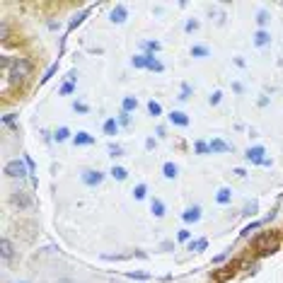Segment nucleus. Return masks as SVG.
I'll return each mask as SVG.
<instances>
[{"label": "nucleus", "instance_id": "2", "mask_svg": "<svg viewBox=\"0 0 283 283\" xmlns=\"http://www.w3.org/2000/svg\"><path fill=\"white\" fill-rule=\"evenodd\" d=\"M32 75V63H29L27 58H15L13 68H10V73L5 75V82L10 80L13 85H20V82H25Z\"/></svg>", "mask_w": 283, "mask_h": 283}, {"label": "nucleus", "instance_id": "39", "mask_svg": "<svg viewBox=\"0 0 283 283\" xmlns=\"http://www.w3.org/2000/svg\"><path fill=\"white\" fill-rule=\"evenodd\" d=\"M146 49H150V51H158V49H160V44H158V41H148V44H146Z\"/></svg>", "mask_w": 283, "mask_h": 283}, {"label": "nucleus", "instance_id": "7", "mask_svg": "<svg viewBox=\"0 0 283 283\" xmlns=\"http://www.w3.org/2000/svg\"><path fill=\"white\" fill-rule=\"evenodd\" d=\"M10 201L17 206V208H22V211H27V208H32V199H29L25 191H15L13 196H10Z\"/></svg>", "mask_w": 283, "mask_h": 283}, {"label": "nucleus", "instance_id": "5", "mask_svg": "<svg viewBox=\"0 0 283 283\" xmlns=\"http://www.w3.org/2000/svg\"><path fill=\"white\" fill-rule=\"evenodd\" d=\"M264 153H266L264 146H252V148L244 153V158H247L249 162H256V165H264V167H266V165H271V160L264 155Z\"/></svg>", "mask_w": 283, "mask_h": 283}, {"label": "nucleus", "instance_id": "43", "mask_svg": "<svg viewBox=\"0 0 283 283\" xmlns=\"http://www.w3.org/2000/svg\"><path fill=\"white\" fill-rule=\"evenodd\" d=\"M128 121H131V116H128V114H121V119H119V123H123V126H128Z\"/></svg>", "mask_w": 283, "mask_h": 283}, {"label": "nucleus", "instance_id": "35", "mask_svg": "<svg viewBox=\"0 0 283 283\" xmlns=\"http://www.w3.org/2000/svg\"><path fill=\"white\" fill-rule=\"evenodd\" d=\"M184 29H187V32H196V29H199V22H196V20H189L187 25H184Z\"/></svg>", "mask_w": 283, "mask_h": 283}, {"label": "nucleus", "instance_id": "13", "mask_svg": "<svg viewBox=\"0 0 283 283\" xmlns=\"http://www.w3.org/2000/svg\"><path fill=\"white\" fill-rule=\"evenodd\" d=\"M208 146H211V153H230L232 150V146L225 140H211Z\"/></svg>", "mask_w": 283, "mask_h": 283}, {"label": "nucleus", "instance_id": "4", "mask_svg": "<svg viewBox=\"0 0 283 283\" xmlns=\"http://www.w3.org/2000/svg\"><path fill=\"white\" fill-rule=\"evenodd\" d=\"M5 175H8V177H17V179H25V177L29 175L27 162H22V160H10L8 165H5Z\"/></svg>", "mask_w": 283, "mask_h": 283}, {"label": "nucleus", "instance_id": "18", "mask_svg": "<svg viewBox=\"0 0 283 283\" xmlns=\"http://www.w3.org/2000/svg\"><path fill=\"white\" fill-rule=\"evenodd\" d=\"M150 211H153V216H155V218L165 216V206H162V201H158V199H153V203H150Z\"/></svg>", "mask_w": 283, "mask_h": 283}, {"label": "nucleus", "instance_id": "3", "mask_svg": "<svg viewBox=\"0 0 283 283\" xmlns=\"http://www.w3.org/2000/svg\"><path fill=\"white\" fill-rule=\"evenodd\" d=\"M242 261H232V264H225V266H220V269L213 271V281L216 283H225L230 281L235 273H237V266H240Z\"/></svg>", "mask_w": 283, "mask_h": 283}, {"label": "nucleus", "instance_id": "36", "mask_svg": "<svg viewBox=\"0 0 283 283\" xmlns=\"http://www.w3.org/2000/svg\"><path fill=\"white\" fill-rule=\"evenodd\" d=\"M189 94H191V87L184 82V85H182V94H179V99H189Z\"/></svg>", "mask_w": 283, "mask_h": 283}, {"label": "nucleus", "instance_id": "25", "mask_svg": "<svg viewBox=\"0 0 283 283\" xmlns=\"http://www.w3.org/2000/svg\"><path fill=\"white\" fill-rule=\"evenodd\" d=\"M191 56L203 58V56H208V49H206V46H191Z\"/></svg>", "mask_w": 283, "mask_h": 283}, {"label": "nucleus", "instance_id": "19", "mask_svg": "<svg viewBox=\"0 0 283 283\" xmlns=\"http://www.w3.org/2000/svg\"><path fill=\"white\" fill-rule=\"evenodd\" d=\"M162 175L167 177V179H175V177H177V165H172V162H165V165H162Z\"/></svg>", "mask_w": 283, "mask_h": 283}, {"label": "nucleus", "instance_id": "37", "mask_svg": "<svg viewBox=\"0 0 283 283\" xmlns=\"http://www.w3.org/2000/svg\"><path fill=\"white\" fill-rule=\"evenodd\" d=\"M75 111H80V114H87V104H82V102H75Z\"/></svg>", "mask_w": 283, "mask_h": 283}, {"label": "nucleus", "instance_id": "1", "mask_svg": "<svg viewBox=\"0 0 283 283\" xmlns=\"http://www.w3.org/2000/svg\"><path fill=\"white\" fill-rule=\"evenodd\" d=\"M278 247H281V242H278V235L276 232H261L254 242H252V249H254L256 256H269L273 252H278Z\"/></svg>", "mask_w": 283, "mask_h": 283}, {"label": "nucleus", "instance_id": "9", "mask_svg": "<svg viewBox=\"0 0 283 283\" xmlns=\"http://www.w3.org/2000/svg\"><path fill=\"white\" fill-rule=\"evenodd\" d=\"M0 254H3L5 261H10L13 254H15V247H13V242H10L8 237H3V240H0Z\"/></svg>", "mask_w": 283, "mask_h": 283}, {"label": "nucleus", "instance_id": "32", "mask_svg": "<svg viewBox=\"0 0 283 283\" xmlns=\"http://www.w3.org/2000/svg\"><path fill=\"white\" fill-rule=\"evenodd\" d=\"M256 22H259V25H261V27H264V25H266V22H269V13H264V10H261V13L256 15Z\"/></svg>", "mask_w": 283, "mask_h": 283}, {"label": "nucleus", "instance_id": "49", "mask_svg": "<svg viewBox=\"0 0 283 283\" xmlns=\"http://www.w3.org/2000/svg\"><path fill=\"white\" fill-rule=\"evenodd\" d=\"M20 283H25V281H20Z\"/></svg>", "mask_w": 283, "mask_h": 283}, {"label": "nucleus", "instance_id": "45", "mask_svg": "<svg viewBox=\"0 0 283 283\" xmlns=\"http://www.w3.org/2000/svg\"><path fill=\"white\" fill-rule=\"evenodd\" d=\"M15 121V116L13 114H8V116H3V123H13Z\"/></svg>", "mask_w": 283, "mask_h": 283}, {"label": "nucleus", "instance_id": "48", "mask_svg": "<svg viewBox=\"0 0 283 283\" xmlns=\"http://www.w3.org/2000/svg\"><path fill=\"white\" fill-rule=\"evenodd\" d=\"M56 283H73L70 278H61V281H56Z\"/></svg>", "mask_w": 283, "mask_h": 283}, {"label": "nucleus", "instance_id": "15", "mask_svg": "<svg viewBox=\"0 0 283 283\" xmlns=\"http://www.w3.org/2000/svg\"><path fill=\"white\" fill-rule=\"evenodd\" d=\"M87 15H90V10H82L80 15H75V17L70 20V25H68V34H70V32H73L75 27H80V25H82V20H85Z\"/></svg>", "mask_w": 283, "mask_h": 283}, {"label": "nucleus", "instance_id": "21", "mask_svg": "<svg viewBox=\"0 0 283 283\" xmlns=\"http://www.w3.org/2000/svg\"><path fill=\"white\" fill-rule=\"evenodd\" d=\"M135 107H138L135 97H126V99H123V114H131V111H133Z\"/></svg>", "mask_w": 283, "mask_h": 283}, {"label": "nucleus", "instance_id": "27", "mask_svg": "<svg viewBox=\"0 0 283 283\" xmlns=\"http://www.w3.org/2000/svg\"><path fill=\"white\" fill-rule=\"evenodd\" d=\"M194 148H196V153H199V155H206V153H211V146H208V143H203V140H199V143H196Z\"/></svg>", "mask_w": 283, "mask_h": 283}, {"label": "nucleus", "instance_id": "14", "mask_svg": "<svg viewBox=\"0 0 283 283\" xmlns=\"http://www.w3.org/2000/svg\"><path fill=\"white\" fill-rule=\"evenodd\" d=\"M73 140H75V146H92V143H94V138L90 133H85V131L75 133V138H73Z\"/></svg>", "mask_w": 283, "mask_h": 283}, {"label": "nucleus", "instance_id": "17", "mask_svg": "<svg viewBox=\"0 0 283 283\" xmlns=\"http://www.w3.org/2000/svg\"><path fill=\"white\" fill-rule=\"evenodd\" d=\"M230 199H232V191H230V189H220V191L216 194V201L220 203V206L230 203Z\"/></svg>", "mask_w": 283, "mask_h": 283}, {"label": "nucleus", "instance_id": "26", "mask_svg": "<svg viewBox=\"0 0 283 283\" xmlns=\"http://www.w3.org/2000/svg\"><path fill=\"white\" fill-rule=\"evenodd\" d=\"M0 39L3 41L10 39V27H8V22H0Z\"/></svg>", "mask_w": 283, "mask_h": 283}, {"label": "nucleus", "instance_id": "11", "mask_svg": "<svg viewBox=\"0 0 283 283\" xmlns=\"http://www.w3.org/2000/svg\"><path fill=\"white\" fill-rule=\"evenodd\" d=\"M146 68L155 70V73H162V70H165V66H162V63L153 54H146Z\"/></svg>", "mask_w": 283, "mask_h": 283}, {"label": "nucleus", "instance_id": "46", "mask_svg": "<svg viewBox=\"0 0 283 283\" xmlns=\"http://www.w3.org/2000/svg\"><path fill=\"white\" fill-rule=\"evenodd\" d=\"M146 148H148V150L155 148V140H153V138H148V140H146Z\"/></svg>", "mask_w": 283, "mask_h": 283}, {"label": "nucleus", "instance_id": "34", "mask_svg": "<svg viewBox=\"0 0 283 283\" xmlns=\"http://www.w3.org/2000/svg\"><path fill=\"white\" fill-rule=\"evenodd\" d=\"M73 90H75V82H66V85L61 87V94H70Z\"/></svg>", "mask_w": 283, "mask_h": 283}, {"label": "nucleus", "instance_id": "20", "mask_svg": "<svg viewBox=\"0 0 283 283\" xmlns=\"http://www.w3.org/2000/svg\"><path fill=\"white\" fill-rule=\"evenodd\" d=\"M116 131H119V121H114V119H107V121H104V133H107V135H114Z\"/></svg>", "mask_w": 283, "mask_h": 283}, {"label": "nucleus", "instance_id": "8", "mask_svg": "<svg viewBox=\"0 0 283 283\" xmlns=\"http://www.w3.org/2000/svg\"><path fill=\"white\" fill-rule=\"evenodd\" d=\"M126 17H128V13H126V8H123V5H116V8L109 13V20H111V22H116V25L126 22Z\"/></svg>", "mask_w": 283, "mask_h": 283}, {"label": "nucleus", "instance_id": "6", "mask_svg": "<svg viewBox=\"0 0 283 283\" xmlns=\"http://www.w3.org/2000/svg\"><path fill=\"white\" fill-rule=\"evenodd\" d=\"M102 179H104V175L97 172V170H85V172H82V182H85L87 187H97V184H102Z\"/></svg>", "mask_w": 283, "mask_h": 283}, {"label": "nucleus", "instance_id": "41", "mask_svg": "<svg viewBox=\"0 0 283 283\" xmlns=\"http://www.w3.org/2000/svg\"><path fill=\"white\" fill-rule=\"evenodd\" d=\"M220 97H223V92H213V94H211V104H218V102H220Z\"/></svg>", "mask_w": 283, "mask_h": 283}, {"label": "nucleus", "instance_id": "22", "mask_svg": "<svg viewBox=\"0 0 283 283\" xmlns=\"http://www.w3.org/2000/svg\"><path fill=\"white\" fill-rule=\"evenodd\" d=\"M206 247H208V240H203V237L196 242H189V249H194V252H203Z\"/></svg>", "mask_w": 283, "mask_h": 283}, {"label": "nucleus", "instance_id": "40", "mask_svg": "<svg viewBox=\"0 0 283 283\" xmlns=\"http://www.w3.org/2000/svg\"><path fill=\"white\" fill-rule=\"evenodd\" d=\"M256 211V203H249V206H247V208H244V216H252V213H254Z\"/></svg>", "mask_w": 283, "mask_h": 283}, {"label": "nucleus", "instance_id": "33", "mask_svg": "<svg viewBox=\"0 0 283 283\" xmlns=\"http://www.w3.org/2000/svg\"><path fill=\"white\" fill-rule=\"evenodd\" d=\"M133 66L135 68H146V56H133Z\"/></svg>", "mask_w": 283, "mask_h": 283}, {"label": "nucleus", "instance_id": "12", "mask_svg": "<svg viewBox=\"0 0 283 283\" xmlns=\"http://www.w3.org/2000/svg\"><path fill=\"white\" fill-rule=\"evenodd\" d=\"M170 121L175 123V126H182V128H184V126H189V116L182 114V111H172V114H170Z\"/></svg>", "mask_w": 283, "mask_h": 283}, {"label": "nucleus", "instance_id": "42", "mask_svg": "<svg viewBox=\"0 0 283 283\" xmlns=\"http://www.w3.org/2000/svg\"><path fill=\"white\" fill-rule=\"evenodd\" d=\"M177 237H179V240H182V242H187V240H189V230H182V232H179V235H177Z\"/></svg>", "mask_w": 283, "mask_h": 283}, {"label": "nucleus", "instance_id": "16", "mask_svg": "<svg viewBox=\"0 0 283 283\" xmlns=\"http://www.w3.org/2000/svg\"><path fill=\"white\" fill-rule=\"evenodd\" d=\"M269 41H271V37H269V32H266V29H259V32L254 34V44H256V46H266Z\"/></svg>", "mask_w": 283, "mask_h": 283}, {"label": "nucleus", "instance_id": "28", "mask_svg": "<svg viewBox=\"0 0 283 283\" xmlns=\"http://www.w3.org/2000/svg\"><path fill=\"white\" fill-rule=\"evenodd\" d=\"M146 191H148V189H146V184H138V187L133 189V196L138 199V201H140V199H146Z\"/></svg>", "mask_w": 283, "mask_h": 283}, {"label": "nucleus", "instance_id": "29", "mask_svg": "<svg viewBox=\"0 0 283 283\" xmlns=\"http://www.w3.org/2000/svg\"><path fill=\"white\" fill-rule=\"evenodd\" d=\"M109 155H111V158H121L123 148H121V146H111V148H109Z\"/></svg>", "mask_w": 283, "mask_h": 283}, {"label": "nucleus", "instance_id": "47", "mask_svg": "<svg viewBox=\"0 0 283 283\" xmlns=\"http://www.w3.org/2000/svg\"><path fill=\"white\" fill-rule=\"evenodd\" d=\"M131 278H148V273H128Z\"/></svg>", "mask_w": 283, "mask_h": 283}, {"label": "nucleus", "instance_id": "23", "mask_svg": "<svg viewBox=\"0 0 283 283\" xmlns=\"http://www.w3.org/2000/svg\"><path fill=\"white\" fill-rule=\"evenodd\" d=\"M148 111H150V116H160L162 107L158 104V102H153V99H150V102H148Z\"/></svg>", "mask_w": 283, "mask_h": 283}, {"label": "nucleus", "instance_id": "31", "mask_svg": "<svg viewBox=\"0 0 283 283\" xmlns=\"http://www.w3.org/2000/svg\"><path fill=\"white\" fill-rule=\"evenodd\" d=\"M56 70H58V63H54V66L49 68V70H46V75H44V78H41V82H46V80H51V75H54Z\"/></svg>", "mask_w": 283, "mask_h": 283}, {"label": "nucleus", "instance_id": "10", "mask_svg": "<svg viewBox=\"0 0 283 283\" xmlns=\"http://www.w3.org/2000/svg\"><path fill=\"white\" fill-rule=\"evenodd\" d=\"M182 218H184V223H196V220L201 218V208H199V206H191V208H187V211L182 213Z\"/></svg>", "mask_w": 283, "mask_h": 283}, {"label": "nucleus", "instance_id": "44", "mask_svg": "<svg viewBox=\"0 0 283 283\" xmlns=\"http://www.w3.org/2000/svg\"><path fill=\"white\" fill-rule=\"evenodd\" d=\"M25 162H27V167H29V172H34V160H32V158H25Z\"/></svg>", "mask_w": 283, "mask_h": 283}, {"label": "nucleus", "instance_id": "38", "mask_svg": "<svg viewBox=\"0 0 283 283\" xmlns=\"http://www.w3.org/2000/svg\"><path fill=\"white\" fill-rule=\"evenodd\" d=\"M259 225H261L259 220H256V223H252V225H247V228L242 230V235H247V232H252V230H256V228H259Z\"/></svg>", "mask_w": 283, "mask_h": 283}, {"label": "nucleus", "instance_id": "30", "mask_svg": "<svg viewBox=\"0 0 283 283\" xmlns=\"http://www.w3.org/2000/svg\"><path fill=\"white\" fill-rule=\"evenodd\" d=\"M111 175L116 177V179H126V175H128V172H126L123 167H114V170H111Z\"/></svg>", "mask_w": 283, "mask_h": 283}, {"label": "nucleus", "instance_id": "24", "mask_svg": "<svg viewBox=\"0 0 283 283\" xmlns=\"http://www.w3.org/2000/svg\"><path fill=\"white\" fill-rule=\"evenodd\" d=\"M54 138L58 140V143H61V140H68V138H70V131H68L66 126H63V128H58V131L54 133Z\"/></svg>", "mask_w": 283, "mask_h": 283}]
</instances>
